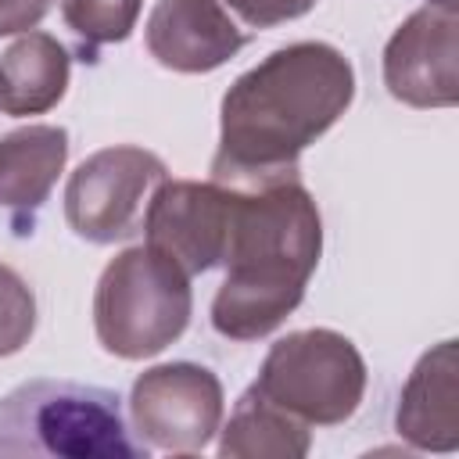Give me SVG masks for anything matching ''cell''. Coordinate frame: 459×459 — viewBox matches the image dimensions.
Segmentation results:
<instances>
[{"instance_id": "6da1fadb", "label": "cell", "mask_w": 459, "mask_h": 459, "mask_svg": "<svg viewBox=\"0 0 459 459\" xmlns=\"http://www.w3.org/2000/svg\"><path fill=\"white\" fill-rule=\"evenodd\" d=\"M355 100L351 61L323 39H298L233 79L219 108L212 179L298 172V158Z\"/></svg>"}, {"instance_id": "7a4b0ae2", "label": "cell", "mask_w": 459, "mask_h": 459, "mask_svg": "<svg viewBox=\"0 0 459 459\" xmlns=\"http://www.w3.org/2000/svg\"><path fill=\"white\" fill-rule=\"evenodd\" d=\"M219 183L233 204L212 326L230 341H258L301 305L323 255V219L298 172Z\"/></svg>"}, {"instance_id": "3957f363", "label": "cell", "mask_w": 459, "mask_h": 459, "mask_svg": "<svg viewBox=\"0 0 459 459\" xmlns=\"http://www.w3.org/2000/svg\"><path fill=\"white\" fill-rule=\"evenodd\" d=\"M147 452L108 387L29 380L0 398V455L143 459Z\"/></svg>"}, {"instance_id": "277c9868", "label": "cell", "mask_w": 459, "mask_h": 459, "mask_svg": "<svg viewBox=\"0 0 459 459\" xmlns=\"http://www.w3.org/2000/svg\"><path fill=\"white\" fill-rule=\"evenodd\" d=\"M190 276L147 244L118 251L93 290V330L115 359H151L190 326Z\"/></svg>"}, {"instance_id": "5b68a950", "label": "cell", "mask_w": 459, "mask_h": 459, "mask_svg": "<svg viewBox=\"0 0 459 459\" xmlns=\"http://www.w3.org/2000/svg\"><path fill=\"white\" fill-rule=\"evenodd\" d=\"M251 387L308 427H337L362 405L366 362L330 326L294 330L265 351Z\"/></svg>"}, {"instance_id": "8992f818", "label": "cell", "mask_w": 459, "mask_h": 459, "mask_svg": "<svg viewBox=\"0 0 459 459\" xmlns=\"http://www.w3.org/2000/svg\"><path fill=\"white\" fill-rule=\"evenodd\" d=\"M165 161L136 143H115L79 161L65 186V219L90 244H115L136 233L140 212L165 179Z\"/></svg>"}, {"instance_id": "52a82bcc", "label": "cell", "mask_w": 459, "mask_h": 459, "mask_svg": "<svg viewBox=\"0 0 459 459\" xmlns=\"http://www.w3.org/2000/svg\"><path fill=\"white\" fill-rule=\"evenodd\" d=\"M222 384L208 366L161 362L143 369L129 391L133 434L147 448L201 452L222 427Z\"/></svg>"}, {"instance_id": "ba28073f", "label": "cell", "mask_w": 459, "mask_h": 459, "mask_svg": "<svg viewBox=\"0 0 459 459\" xmlns=\"http://www.w3.org/2000/svg\"><path fill=\"white\" fill-rule=\"evenodd\" d=\"M233 194L226 183L208 179H161L143 212L147 247L172 258L186 276L208 273L222 262L230 237Z\"/></svg>"}, {"instance_id": "9c48e42d", "label": "cell", "mask_w": 459, "mask_h": 459, "mask_svg": "<svg viewBox=\"0 0 459 459\" xmlns=\"http://www.w3.org/2000/svg\"><path fill=\"white\" fill-rule=\"evenodd\" d=\"M384 86L409 108H452L459 100V11L420 7L384 47Z\"/></svg>"}, {"instance_id": "30bf717a", "label": "cell", "mask_w": 459, "mask_h": 459, "mask_svg": "<svg viewBox=\"0 0 459 459\" xmlns=\"http://www.w3.org/2000/svg\"><path fill=\"white\" fill-rule=\"evenodd\" d=\"M151 57L183 75H204L237 57L244 29L219 0H158L143 29Z\"/></svg>"}, {"instance_id": "8fae6325", "label": "cell", "mask_w": 459, "mask_h": 459, "mask_svg": "<svg viewBox=\"0 0 459 459\" xmlns=\"http://www.w3.org/2000/svg\"><path fill=\"white\" fill-rule=\"evenodd\" d=\"M394 430L423 452L459 448V348L452 337L423 351L412 366L398 394Z\"/></svg>"}, {"instance_id": "7c38bea8", "label": "cell", "mask_w": 459, "mask_h": 459, "mask_svg": "<svg viewBox=\"0 0 459 459\" xmlns=\"http://www.w3.org/2000/svg\"><path fill=\"white\" fill-rule=\"evenodd\" d=\"M68 161L65 126H22L0 136V204L11 212L14 233H32L36 212L50 197Z\"/></svg>"}, {"instance_id": "4fadbf2b", "label": "cell", "mask_w": 459, "mask_h": 459, "mask_svg": "<svg viewBox=\"0 0 459 459\" xmlns=\"http://www.w3.org/2000/svg\"><path fill=\"white\" fill-rule=\"evenodd\" d=\"M72 79V57L50 32H22L0 57V111L25 118L57 108Z\"/></svg>"}, {"instance_id": "5bb4252c", "label": "cell", "mask_w": 459, "mask_h": 459, "mask_svg": "<svg viewBox=\"0 0 459 459\" xmlns=\"http://www.w3.org/2000/svg\"><path fill=\"white\" fill-rule=\"evenodd\" d=\"M312 448L308 423L283 412L269 398H262L255 387L240 394V402L230 412V423L219 437L222 459H301Z\"/></svg>"}, {"instance_id": "9a60e30c", "label": "cell", "mask_w": 459, "mask_h": 459, "mask_svg": "<svg viewBox=\"0 0 459 459\" xmlns=\"http://www.w3.org/2000/svg\"><path fill=\"white\" fill-rule=\"evenodd\" d=\"M143 0H61L65 25L82 43V61H97L108 43H126L136 29Z\"/></svg>"}, {"instance_id": "2e32d148", "label": "cell", "mask_w": 459, "mask_h": 459, "mask_svg": "<svg viewBox=\"0 0 459 459\" xmlns=\"http://www.w3.org/2000/svg\"><path fill=\"white\" fill-rule=\"evenodd\" d=\"M36 330V294L14 273L0 262V359L18 355Z\"/></svg>"}, {"instance_id": "e0dca14e", "label": "cell", "mask_w": 459, "mask_h": 459, "mask_svg": "<svg viewBox=\"0 0 459 459\" xmlns=\"http://www.w3.org/2000/svg\"><path fill=\"white\" fill-rule=\"evenodd\" d=\"M219 4H230L255 29H273L280 22H294L308 14L319 0H219Z\"/></svg>"}, {"instance_id": "ac0fdd59", "label": "cell", "mask_w": 459, "mask_h": 459, "mask_svg": "<svg viewBox=\"0 0 459 459\" xmlns=\"http://www.w3.org/2000/svg\"><path fill=\"white\" fill-rule=\"evenodd\" d=\"M54 0H0V36H18L32 32Z\"/></svg>"}, {"instance_id": "d6986e66", "label": "cell", "mask_w": 459, "mask_h": 459, "mask_svg": "<svg viewBox=\"0 0 459 459\" xmlns=\"http://www.w3.org/2000/svg\"><path fill=\"white\" fill-rule=\"evenodd\" d=\"M427 4H434V7H448V11H459V0H427Z\"/></svg>"}]
</instances>
